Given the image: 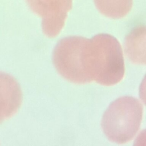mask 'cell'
<instances>
[{
  "label": "cell",
  "mask_w": 146,
  "mask_h": 146,
  "mask_svg": "<svg viewBox=\"0 0 146 146\" xmlns=\"http://www.w3.org/2000/svg\"><path fill=\"white\" fill-rule=\"evenodd\" d=\"M90 39V74L92 81L106 86L120 82L125 67L119 41L107 34H98Z\"/></svg>",
  "instance_id": "1"
},
{
  "label": "cell",
  "mask_w": 146,
  "mask_h": 146,
  "mask_svg": "<svg viewBox=\"0 0 146 146\" xmlns=\"http://www.w3.org/2000/svg\"><path fill=\"white\" fill-rule=\"evenodd\" d=\"M143 113V105L138 99L120 97L113 102L103 114L101 123L103 131L112 142H129L140 128Z\"/></svg>",
  "instance_id": "2"
},
{
  "label": "cell",
  "mask_w": 146,
  "mask_h": 146,
  "mask_svg": "<svg viewBox=\"0 0 146 146\" xmlns=\"http://www.w3.org/2000/svg\"><path fill=\"white\" fill-rule=\"evenodd\" d=\"M90 39L79 36L64 38L52 53L53 64L65 79L76 84L92 82L89 73Z\"/></svg>",
  "instance_id": "3"
},
{
  "label": "cell",
  "mask_w": 146,
  "mask_h": 146,
  "mask_svg": "<svg viewBox=\"0 0 146 146\" xmlns=\"http://www.w3.org/2000/svg\"><path fill=\"white\" fill-rule=\"evenodd\" d=\"M30 9L42 19V30L49 38L56 36L63 29L71 9L72 0H26Z\"/></svg>",
  "instance_id": "4"
},
{
  "label": "cell",
  "mask_w": 146,
  "mask_h": 146,
  "mask_svg": "<svg viewBox=\"0 0 146 146\" xmlns=\"http://www.w3.org/2000/svg\"><path fill=\"white\" fill-rule=\"evenodd\" d=\"M22 102V92L17 80L10 74L0 71V123L15 115Z\"/></svg>",
  "instance_id": "5"
},
{
  "label": "cell",
  "mask_w": 146,
  "mask_h": 146,
  "mask_svg": "<svg viewBox=\"0 0 146 146\" xmlns=\"http://www.w3.org/2000/svg\"><path fill=\"white\" fill-rule=\"evenodd\" d=\"M94 2L102 14L113 19L124 17L132 7V0H94Z\"/></svg>",
  "instance_id": "6"
},
{
  "label": "cell",
  "mask_w": 146,
  "mask_h": 146,
  "mask_svg": "<svg viewBox=\"0 0 146 146\" xmlns=\"http://www.w3.org/2000/svg\"><path fill=\"white\" fill-rule=\"evenodd\" d=\"M145 27L135 28L127 36L125 40V52L130 59L136 63L145 64V58L142 57L141 41L145 36Z\"/></svg>",
  "instance_id": "7"
}]
</instances>
